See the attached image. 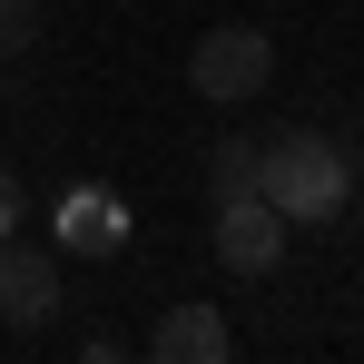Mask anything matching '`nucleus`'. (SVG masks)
Here are the masks:
<instances>
[{"label": "nucleus", "mask_w": 364, "mask_h": 364, "mask_svg": "<svg viewBox=\"0 0 364 364\" xmlns=\"http://www.w3.org/2000/svg\"><path fill=\"white\" fill-rule=\"evenodd\" d=\"M256 197L276 207V217H345V197H355V168H345V148L335 138H315V128H276L266 138V168H256Z\"/></svg>", "instance_id": "f257e3e1"}, {"label": "nucleus", "mask_w": 364, "mask_h": 364, "mask_svg": "<svg viewBox=\"0 0 364 364\" xmlns=\"http://www.w3.org/2000/svg\"><path fill=\"white\" fill-rule=\"evenodd\" d=\"M266 69H276V40H266V30H246V20H227V30H207V40H197L187 79H197V99H256V89H266Z\"/></svg>", "instance_id": "f03ea898"}, {"label": "nucleus", "mask_w": 364, "mask_h": 364, "mask_svg": "<svg viewBox=\"0 0 364 364\" xmlns=\"http://www.w3.org/2000/svg\"><path fill=\"white\" fill-rule=\"evenodd\" d=\"M286 256V217L266 197H217V266L227 276H266Z\"/></svg>", "instance_id": "7ed1b4c3"}, {"label": "nucleus", "mask_w": 364, "mask_h": 364, "mask_svg": "<svg viewBox=\"0 0 364 364\" xmlns=\"http://www.w3.org/2000/svg\"><path fill=\"white\" fill-rule=\"evenodd\" d=\"M60 315V266L40 256V246H20V237H0V325H50Z\"/></svg>", "instance_id": "20e7f679"}, {"label": "nucleus", "mask_w": 364, "mask_h": 364, "mask_svg": "<svg viewBox=\"0 0 364 364\" xmlns=\"http://www.w3.org/2000/svg\"><path fill=\"white\" fill-rule=\"evenodd\" d=\"M60 246H79V256L128 246V207L109 197V187H69V197H60Z\"/></svg>", "instance_id": "39448f33"}, {"label": "nucleus", "mask_w": 364, "mask_h": 364, "mask_svg": "<svg viewBox=\"0 0 364 364\" xmlns=\"http://www.w3.org/2000/svg\"><path fill=\"white\" fill-rule=\"evenodd\" d=\"M148 355H158V364H217V355H227V315H217V305H178V315H158Z\"/></svg>", "instance_id": "423d86ee"}, {"label": "nucleus", "mask_w": 364, "mask_h": 364, "mask_svg": "<svg viewBox=\"0 0 364 364\" xmlns=\"http://www.w3.org/2000/svg\"><path fill=\"white\" fill-rule=\"evenodd\" d=\"M256 168H266L256 138H217V148H207V187H217V197H256Z\"/></svg>", "instance_id": "0eeeda50"}, {"label": "nucleus", "mask_w": 364, "mask_h": 364, "mask_svg": "<svg viewBox=\"0 0 364 364\" xmlns=\"http://www.w3.org/2000/svg\"><path fill=\"white\" fill-rule=\"evenodd\" d=\"M40 40V0H0V60H30Z\"/></svg>", "instance_id": "6e6552de"}, {"label": "nucleus", "mask_w": 364, "mask_h": 364, "mask_svg": "<svg viewBox=\"0 0 364 364\" xmlns=\"http://www.w3.org/2000/svg\"><path fill=\"white\" fill-rule=\"evenodd\" d=\"M10 217H20V187H10V178H0V237H10Z\"/></svg>", "instance_id": "1a4fd4ad"}]
</instances>
